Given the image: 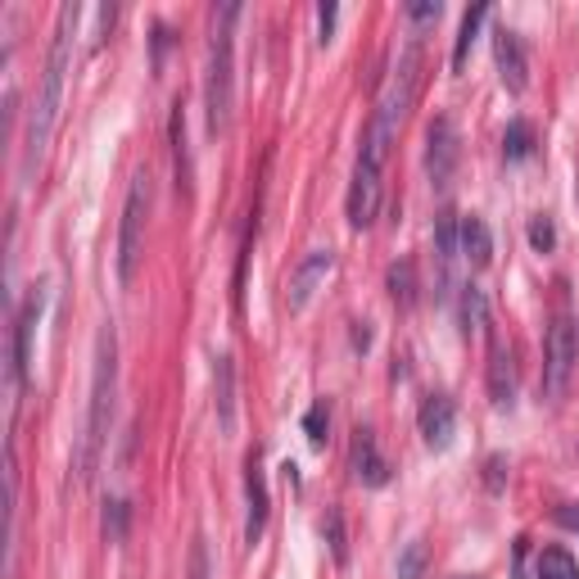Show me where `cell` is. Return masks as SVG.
Segmentation results:
<instances>
[{"instance_id":"cell-12","label":"cell","mask_w":579,"mask_h":579,"mask_svg":"<svg viewBox=\"0 0 579 579\" xmlns=\"http://www.w3.org/2000/svg\"><path fill=\"white\" fill-rule=\"evenodd\" d=\"M417 425H421V434H425L430 449H449L453 434H457V403H453L449 394H430V399L421 403Z\"/></svg>"},{"instance_id":"cell-5","label":"cell","mask_w":579,"mask_h":579,"mask_svg":"<svg viewBox=\"0 0 579 579\" xmlns=\"http://www.w3.org/2000/svg\"><path fill=\"white\" fill-rule=\"evenodd\" d=\"M145 218H150V172H136L127 186V204H123V227H118V281L131 285L145 250Z\"/></svg>"},{"instance_id":"cell-35","label":"cell","mask_w":579,"mask_h":579,"mask_svg":"<svg viewBox=\"0 0 579 579\" xmlns=\"http://www.w3.org/2000/svg\"><path fill=\"white\" fill-rule=\"evenodd\" d=\"M457 579H475V575H457Z\"/></svg>"},{"instance_id":"cell-8","label":"cell","mask_w":579,"mask_h":579,"mask_svg":"<svg viewBox=\"0 0 579 579\" xmlns=\"http://www.w3.org/2000/svg\"><path fill=\"white\" fill-rule=\"evenodd\" d=\"M330 272H335V250H308V254L299 259V267L290 272V285H285V308H290V313H304V308H308V299L317 295V285H322Z\"/></svg>"},{"instance_id":"cell-13","label":"cell","mask_w":579,"mask_h":579,"mask_svg":"<svg viewBox=\"0 0 579 579\" xmlns=\"http://www.w3.org/2000/svg\"><path fill=\"white\" fill-rule=\"evenodd\" d=\"M380 172L376 168H354V186H349V222L358 227V231H367L376 218H380Z\"/></svg>"},{"instance_id":"cell-28","label":"cell","mask_w":579,"mask_h":579,"mask_svg":"<svg viewBox=\"0 0 579 579\" xmlns=\"http://www.w3.org/2000/svg\"><path fill=\"white\" fill-rule=\"evenodd\" d=\"M425 544L421 539H412L403 552H399V579H421V570H425Z\"/></svg>"},{"instance_id":"cell-25","label":"cell","mask_w":579,"mask_h":579,"mask_svg":"<svg viewBox=\"0 0 579 579\" xmlns=\"http://www.w3.org/2000/svg\"><path fill=\"white\" fill-rule=\"evenodd\" d=\"M462 322H466V330L489 326V304H485V290H480V285L462 290Z\"/></svg>"},{"instance_id":"cell-7","label":"cell","mask_w":579,"mask_h":579,"mask_svg":"<svg viewBox=\"0 0 579 579\" xmlns=\"http://www.w3.org/2000/svg\"><path fill=\"white\" fill-rule=\"evenodd\" d=\"M457 159H462V136L453 127L449 114H440L430 127H425V172L434 186H449L453 172H457Z\"/></svg>"},{"instance_id":"cell-14","label":"cell","mask_w":579,"mask_h":579,"mask_svg":"<svg viewBox=\"0 0 579 579\" xmlns=\"http://www.w3.org/2000/svg\"><path fill=\"white\" fill-rule=\"evenodd\" d=\"M245 503H250L245 539L259 544V535L267 529V480H263V453H259V449L245 457Z\"/></svg>"},{"instance_id":"cell-11","label":"cell","mask_w":579,"mask_h":579,"mask_svg":"<svg viewBox=\"0 0 579 579\" xmlns=\"http://www.w3.org/2000/svg\"><path fill=\"white\" fill-rule=\"evenodd\" d=\"M36 317H41V290H32L28 304H23L19 317H14V358H10L14 390H23L28 371H32V330H36Z\"/></svg>"},{"instance_id":"cell-2","label":"cell","mask_w":579,"mask_h":579,"mask_svg":"<svg viewBox=\"0 0 579 579\" xmlns=\"http://www.w3.org/2000/svg\"><path fill=\"white\" fill-rule=\"evenodd\" d=\"M417 82H421V45L412 41L408 51L399 55L394 77L385 82L380 101H376V109H371V123H367V136H362V155H358L362 168L385 172L390 145L399 140V127H403V118H408V109H412V101H417Z\"/></svg>"},{"instance_id":"cell-30","label":"cell","mask_w":579,"mask_h":579,"mask_svg":"<svg viewBox=\"0 0 579 579\" xmlns=\"http://www.w3.org/2000/svg\"><path fill=\"white\" fill-rule=\"evenodd\" d=\"M186 579H213V566H209V544H204V535H196V539H190V570H186Z\"/></svg>"},{"instance_id":"cell-9","label":"cell","mask_w":579,"mask_h":579,"mask_svg":"<svg viewBox=\"0 0 579 579\" xmlns=\"http://www.w3.org/2000/svg\"><path fill=\"white\" fill-rule=\"evenodd\" d=\"M349 471H354L358 485H367V489H380L385 480H390V462H385V453H380V444H376V434H371L367 425L354 430V444H349Z\"/></svg>"},{"instance_id":"cell-3","label":"cell","mask_w":579,"mask_h":579,"mask_svg":"<svg viewBox=\"0 0 579 579\" xmlns=\"http://www.w3.org/2000/svg\"><path fill=\"white\" fill-rule=\"evenodd\" d=\"M114 390H118V335L114 326H105L95 335V367H91V412H86V440H82V457H77V480H86L101 471V453L114 425Z\"/></svg>"},{"instance_id":"cell-34","label":"cell","mask_w":579,"mask_h":579,"mask_svg":"<svg viewBox=\"0 0 579 579\" xmlns=\"http://www.w3.org/2000/svg\"><path fill=\"white\" fill-rule=\"evenodd\" d=\"M503 485V457H489V489Z\"/></svg>"},{"instance_id":"cell-6","label":"cell","mask_w":579,"mask_h":579,"mask_svg":"<svg viewBox=\"0 0 579 579\" xmlns=\"http://www.w3.org/2000/svg\"><path fill=\"white\" fill-rule=\"evenodd\" d=\"M570 371H575V322L570 313L561 308L548 326V345H544V394L548 399H561L566 385H570Z\"/></svg>"},{"instance_id":"cell-26","label":"cell","mask_w":579,"mask_h":579,"mask_svg":"<svg viewBox=\"0 0 579 579\" xmlns=\"http://www.w3.org/2000/svg\"><path fill=\"white\" fill-rule=\"evenodd\" d=\"M127 520H131V503L114 498V503L105 507V539H109V544H123V539H127Z\"/></svg>"},{"instance_id":"cell-16","label":"cell","mask_w":579,"mask_h":579,"mask_svg":"<svg viewBox=\"0 0 579 579\" xmlns=\"http://www.w3.org/2000/svg\"><path fill=\"white\" fill-rule=\"evenodd\" d=\"M213 412L222 430H235V358H218L213 362Z\"/></svg>"},{"instance_id":"cell-31","label":"cell","mask_w":579,"mask_h":579,"mask_svg":"<svg viewBox=\"0 0 579 579\" xmlns=\"http://www.w3.org/2000/svg\"><path fill=\"white\" fill-rule=\"evenodd\" d=\"M440 14H444L440 0H412V6H408V19H412V23H434Z\"/></svg>"},{"instance_id":"cell-33","label":"cell","mask_w":579,"mask_h":579,"mask_svg":"<svg viewBox=\"0 0 579 579\" xmlns=\"http://www.w3.org/2000/svg\"><path fill=\"white\" fill-rule=\"evenodd\" d=\"M557 520H561L566 529H575V535H579V503H566V507H557Z\"/></svg>"},{"instance_id":"cell-22","label":"cell","mask_w":579,"mask_h":579,"mask_svg":"<svg viewBox=\"0 0 579 579\" xmlns=\"http://www.w3.org/2000/svg\"><path fill=\"white\" fill-rule=\"evenodd\" d=\"M390 295H394L399 308H412V304H417V263H412V259H399V263L390 267Z\"/></svg>"},{"instance_id":"cell-10","label":"cell","mask_w":579,"mask_h":579,"mask_svg":"<svg viewBox=\"0 0 579 579\" xmlns=\"http://www.w3.org/2000/svg\"><path fill=\"white\" fill-rule=\"evenodd\" d=\"M494 60H498L503 86H507L512 95H520V91L529 86V55H525L520 32H512V28H498V32H494Z\"/></svg>"},{"instance_id":"cell-32","label":"cell","mask_w":579,"mask_h":579,"mask_svg":"<svg viewBox=\"0 0 579 579\" xmlns=\"http://www.w3.org/2000/svg\"><path fill=\"white\" fill-rule=\"evenodd\" d=\"M335 19H340V6H335V0H326V6H317V23H322V41H330V32H335Z\"/></svg>"},{"instance_id":"cell-4","label":"cell","mask_w":579,"mask_h":579,"mask_svg":"<svg viewBox=\"0 0 579 579\" xmlns=\"http://www.w3.org/2000/svg\"><path fill=\"white\" fill-rule=\"evenodd\" d=\"M235 19L240 6L213 10V41H209V73H204V114H209V131L222 136L231 127V101H235Z\"/></svg>"},{"instance_id":"cell-24","label":"cell","mask_w":579,"mask_h":579,"mask_svg":"<svg viewBox=\"0 0 579 579\" xmlns=\"http://www.w3.org/2000/svg\"><path fill=\"white\" fill-rule=\"evenodd\" d=\"M529 150H535V127H529L525 118H512L507 131H503V155L507 159H525Z\"/></svg>"},{"instance_id":"cell-20","label":"cell","mask_w":579,"mask_h":579,"mask_svg":"<svg viewBox=\"0 0 579 579\" xmlns=\"http://www.w3.org/2000/svg\"><path fill=\"white\" fill-rule=\"evenodd\" d=\"M489 19V6H471L466 14H462V28H457V41H453V73H462L466 69V55H471V41H475V32H480V23Z\"/></svg>"},{"instance_id":"cell-27","label":"cell","mask_w":579,"mask_h":579,"mask_svg":"<svg viewBox=\"0 0 579 579\" xmlns=\"http://www.w3.org/2000/svg\"><path fill=\"white\" fill-rule=\"evenodd\" d=\"M326 425H330V408H326V403H313L308 417H304V434H308V444H313V449L326 444Z\"/></svg>"},{"instance_id":"cell-17","label":"cell","mask_w":579,"mask_h":579,"mask_svg":"<svg viewBox=\"0 0 579 579\" xmlns=\"http://www.w3.org/2000/svg\"><path fill=\"white\" fill-rule=\"evenodd\" d=\"M172 172H177V190L181 196H190V177H196V168H190V145H186V105L177 101L172 105Z\"/></svg>"},{"instance_id":"cell-1","label":"cell","mask_w":579,"mask_h":579,"mask_svg":"<svg viewBox=\"0 0 579 579\" xmlns=\"http://www.w3.org/2000/svg\"><path fill=\"white\" fill-rule=\"evenodd\" d=\"M77 19H82V6H64L60 10V23H55V41H51V60L41 69V86L32 95V109H28V131H23V181H32V172L41 168L45 159V145L55 136V123H60V105H64V77H69V64H73V36H77Z\"/></svg>"},{"instance_id":"cell-19","label":"cell","mask_w":579,"mask_h":579,"mask_svg":"<svg viewBox=\"0 0 579 579\" xmlns=\"http://www.w3.org/2000/svg\"><path fill=\"white\" fill-rule=\"evenodd\" d=\"M434 254H440V267H444V281H449L453 263L462 259V222L453 213H440V222H434Z\"/></svg>"},{"instance_id":"cell-21","label":"cell","mask_w":579,"mask_h":579,"mask_svg":"<svg viewBox=\"0 0 579 579\" xmlns=\"http://www.w3.org/2000/svg\"><path fill=\"white\" fill-rule=\"evenodd\" d=\"M535 579H579V561L566 548H544L539 566H535Z\"/></svg>"},{"instance_id":"cell-29","label":"cell","mask_w":579,"mask_h":579,"mask_svg":"<svg viewBox=\"0 0 579 579\" xmlns=\"http://www.w3.org/2000/svg\"><path fill=\"white\" fill-rule=\"evenodd\" d=\"M529 245H535L539 254H552V245H557V227H552L548 213H539L535 222H529Z\"/></svg>"},{"instance_id":"cell-15","label":"cell","mask_w":579,"mask_h":579,"mask_svg":"<svg viewBox=\"0 0 579 579\" xmlns=\"http://www.w3.org/2000/svg\"><path fill=\"white\" fill-rule=\"evenodd\" d=\"M489 399L498 408H512V399H516V362L498 335L489 340Z\"/></svg>"},{"instance_id":"cell-18","label":"cell","mask_w":579,"mask_h":579,"mask_svg":"<svg viewBox=\"0 0 579 579\" xmlns=\"http://www.w3.org/2000/svg\"><path fill=\"white\" fill-rule=\"evenodd\" d=\"M462 259L471 267H489L494 259V235L480 218H462Z\"/></svg>"},{"instance_id":"cell-23","label":"cell","mask_w":579,"mask_h":579,"mask_svg":"<svg viewBox=\"0 0 579 579\" xmlns=\"http://www.w3.org/2000/svg\"><path fill=\"white\" fill-rule=\"evenodd\" d=\"M322 535H326V544H330V557L345 566V561H349V535H345V512H340V507H326Z\"/></svg>"}]
</instances>
